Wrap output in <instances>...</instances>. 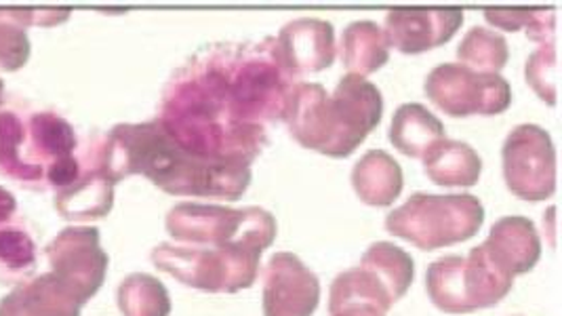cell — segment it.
<instances>
[{
	"label": "cell",
	"mask_w": 562,
	"mask_h": 316,
	"mask_svg": "<svg viewBox=\"0 0 562 316\" xmlns=\"http://www.w3.org/2000/svg\"><path fill=\"white\" fill-rule=\"evenodd\" d=\"M293 80L272 36L257 45H217L171 79L156 121L194 157L251 165L266 144V125L284 114Z\"/></svg>",
	"instance_id": "obj_1"
},
{
	"label": "cell",
	"mask_w": 562,
	"mask_h": 316,
	"mask_svg": "<svg viewBox=\"0 0 562 316\" xmlns=\"http://www.w3.org/2000/svg\"><path fill=\"white\" fill-rule=\"evenodd\" d=\"M98 167L114 184L144 176L173 196L238 201L251 184V165L194 157L158 121L116 125L100 148Z\"/></svg>",
	"instance_id": "obj_2"
},
{
	"label": "cell",
	"mask_w": 562,
	"mask_h": 316,
	"mask_svg": "<svg viewBox=\"0 0 562 316\" xmlns=\"http://www.w3.org/2000/svg\"><path fill=\"white\" fill-rule=\"evenodd\" d=\"M382 91L362 77L346 75L333 95L318 82H295L282 121L307 150L331 158H348L382 123Z\"/></svg>",
	"instance_id": "obj_3"
},
{
	"label": "cell",
	"mask_w": 562,
	"mask_h": 316,
	"mask_svg": "<svg viewBox=\"0 0 562 316\" xmlns=\"http://www.w3.org/2000/svg\"><path fill=\"white\" fill-rule=\"evenodd\" d=\"M77 133L53 112L27 119L15 112L0 114V176L24 185H52L57 192L80 176Z\"/></svg>",
	"instance_id": "obj_4"
},
{
	"label": "cell",
	"mask_w": 562,
	"mask_h": 316,
	"mask_svg": "<svg viewBox=\"0 0 562 316\" xmlns=\"http://www.w3.org/2000/svg\"><path fill=\"white\" fill-rule=\"evenodd\" d=\"M263 251L266 247L256 240H240L224 247L162 242L154 249L153 262L186 287L236 293L254 287Z\"/></svg>",
	"instance_id": "obj_5"
},
{
	"label": "cell",
	"mask_w": 562,
	"mask_h": 316,
	"mask_svg": "<svg viewBox=\"0 0 562 316\" xmlns=\"http://www.w3.org/2000/svg\"><path fill=\"white\" fill-rule=\"evenodd\" d=\"M485 224V207L474 194H413L387 213L385 230L422 251L465 242Z\"/></svg>",
	"instance_id": "obj_6"
},
{
	"label": "cell",
	"mask_w": 562,
	"mask_h": 316,
	"mask_svg": "<svg viewBox=\"0 0 562 316\" xmlns=\"http://www.w3.org/2000/svg\"><path fill=\"white\" fill-rule=\"evenodd\" d=\"M514 285L486 258L483 247H474L465 258L445 256L428 266L426 290L438 311L447 315H470L499 304Z\"/></svg>",
	"instance_id": "obj_7"
},
{
	"label": "cell",
	"mask_w": 562,
	"mask_h": 316,
	"mask_svg": "<svg viewBox=\"0 0 562 316\" xmlns=\"http://www.w3.org/2000/svg\"><path fill=\"white\" fill-rule=\"evenodd\" d=\"M167 233L179 245L224 247L240 240H256L266 249L279 235L277 219L261 207L232 210L224 205L179 203L167 213Z\"/></svg>",
	"instance_id": "obj_8"
},
{
	"label": "cell",
	"mask_w": 562,
	"mask_h": 316,
	"mask_svg": "<svg viewBox=\"0 0 562 316\" xmlns=\"http://www.w3.org/2000/svg\"><path fill=\"white\" fill-rule=\"evenodd\" d=\"M430 102L449 116H495L512 105V87L502 75H481L461 64H440L424 84Z\"/></svg>",
	"instance_id": "obj_9"
},
{
	"label": "cell",
	"mask_w": 562,
	"mask_h": 316,
	"mask_svg": "<svg viewBox=\"0 0 562 316\" xmlns=\"http://www.w3.org/2000/svg\"><path fill=\"white\" fill-rule=\"evenodd\" d=\"M504 180L522 201H546L557 192V148L539 125H518L504 142Z\"/></svg>",
	"instance_id": "obj_10"
},
{
	"label": "cell",
	"mask_w": 562,
	"mask_h": 316,
	"mask_svg": "<svg viewBox=\"0 0 562 316\" xmlns=\"http://www.w3.org/2000/svg\"><path fill=\"white\" fill-rule=\"evenodd\" d=\"M47 260L53 276L72 291L82 306L102 290L110 262L102 249L100 230L93 226L61 230L47 247Z\"/></svg>",
	"instance_id": "obj_11"
},
{
	"label": "cell",
	"mask_w": 562,
	"mask_h": 316,
	"mask_svg": "<svg viewBox=\"0 0 562 316\" xmlns=\"http://www.w3.org/2000/svg\"><path fill=\"white\" fill-rule=\"evenodd\" d=\"M321 281L295 253H274L263 270V316H312Z\"/></svg>",
	"instance_id": "obj_12"
},
{
	"label": "cell",
	"mask_w": 562,
	"mask_h": 316,
	"mask_svg": "<svg viewBox=\"0 0 562 316\" xmlns=\"http://www.w3.org/2000/svg\"><path fill=\"white\" fill-rule=\"evenodd\" d=\"M272 38L282 68L293 79L331 68L337 55L333 24L318 18L293 20Z\"/></svg>",
	"instance_id": "obj_13"
},
{
	"label": "cell",
	"mask_w": 562,
	"mask_h": 316,
	"mask_svg": "<svg viewBox=\"0 0 562 316\" xmlns=\"http://www.w3.org/2000/svg\"><path fill=\"white\" fill-rule=\"evenodd\" d=\"M461 24V9H392L385 15L384 32L390 47L419 55L449 43Z\"/></svg>",
	"instance_id": "obj_14"
},
{
	"label": "cell",
	"mask_w": 562,
	"mask_h": 316,
	"mask_svg": "<svg viewBox=\"0 0 562 316\" xmlns=\"http://www.w3.org/2000/svg\"><path fill=\"white\" fill-rule=\"evenodd\" d=\"M481 247L491 263L510 279L531 272L541 258V238L536 224L522 215L497 219Z\"/></svg>",
	"instance_id": "obj_15"
},
{
	"label": "cell",
	"mask_w": 562,
	"mask_h": 316,
	"mask_svg": "<svg viewBox=\"0 0 562 316\" xmlns=\"http://www.w3.org/2000/svg\"><path fill=\"white\" fill-rule=\"evenodd\" d=\"M82 304L52 272L22 283L0 300V316H80Z\"/></svg>",
	"instance_id": "obj_16"
},
{
	"label": "cell",
	"mask_w": 562,
	"mask_h": 316,
	"mask_svg": "<svg viewBox=\"0 0 562 316\" xmlns=\"http://www.w3.org/2000/svg\"><path fill=\"white\" fill-rule=\"evenodd\" d=\"M394 300L362 266L335 276L329 295L331 316H385Z\"/></svg>",
	"instance_id": "obj_17"
},
{
	"label": "cell",
	"mask_w": 562,
	"mask_h": 316,
	"mask_svg": "<svg viewBox=\"0 0 562 316\" xmlns=\"http://www.w3.org/2000/svg\"><path fill=\"white\" fill-rule=\"evenodd\" d=\"M114 182L95 165L57 192L55 210L68 222L102 219L114 205Z\"/></svg>",
	"instance_id": "obj_18"
},
{
	"label": "cell",
	"mask_w": 562,
	"mask_h": 316,
	"mask_svg": "<svg viewBox=\"0 0 562 316\" xmlns=\"http://www.w3.org/2000/svg\"><path fill=\"white\" fill-rule=\"evenodd\" d=\"M403 185V169L385 150H369L352 169V188L371 207H390L401 196Z\"/></svg>",
	"instance_id": "obj_19"
},
{
	"label": "cell",
	"mask_w": 562,
	"mask_h": 316,
	"mask_svg": "<svg viewBox=\"0 0 562 316\" xmlns=\"http://www.w3.org/2000/svg\"><path fill=\"white\" fill-rule=\"evenodd\" d=\"M422 160L430 182L442 188H472L483 176V158L458 139H440Z\"/></svg>",
	"instance_id": "obj_20"
},
{
	"label": "cell",
	"mask_w": 562,
	"mask_h": 316,
	"mask_svg": "<svg viewBox=\"0 0 562 316\" xmlns=\"http://www.w3.org/2000/svg\"><path fill=\"white\" fill-rule=\"evenodd\" d=\"M445 139V125L426 105L403 104L392 116L390 142L411 158H424Z\"/></svg>",
	"instance_id": "obj_21"
},
{
	"label": "cell",
	"mask_w": 562,
	"mask_h": 316,
	"mask_svg": "<svg viewBox=\"0 0 562 316\" xmlns=\"http://www.w3.org/2000/svg\"><path fill=\"white\" fill-rule=\"evenodd\" d=\"M339 55L348 75L364 79L378 72L390 59V43L385 38L384 27L369 20L352 22L341 34Z\"/></svg>",
	"instance_id": "obj_22"
},
{
	"label": "cell",
	"mask_w": 562,
	"mask_h": 316,
	"mask_svg": "<svg viewBox=\"0 0 562 316\" xmlns=\"http://www.w3.org/2000/svg\"><path fill=\"white\" fill-rule=\"evenodd\" d=\"M360 266L369 270L390 293L394 304L405 297L415 279V262L409 253L387 240L373 242L362 256Z\"/></svg>",
	"instance_id": "obj_23"
},
{
	"label": "cell",
	"mask_w": 562,
	"mask_h": 316,
	"mask_svg": "<svg viewBox=\"0 0 562 316\" xmlns=\"http://www.w3.org/2000/svg\"><path fill=\"white\" fill-rule=\"evenodd\" d=\"M116 302L123 316H169L171 297L167 287L146 272H133L121 283Z\"/></svg>",
	"instance_id": "obj_24"
},
{
	"label": "cell",
	"mask_w": 562,
	"mask_h": 316,
	"mask_svg": "<svg viewBox=\"0 0 562 316\" xmlns=\"http://www.w3.org/2000/svg\"><path fill=\"white\" fill-rule=\"evenodd\" d=\"M458 57L461 66L474 72L499 75L510 59V49L499 32L476 26L468 30L463 36L458 47Z\"/></svg>",
	"instance_id": "obj_25"
},
{
	"label": "cell",
	"mask_w": 562,
	"mask_h": 316,
	"mask_svg": "<svg viewBox=\"0 0 562 316\" xmlns=\"http://www.w3.org/2000/svg\"><path fill=\"white\" fill-rule=\"evenodd\" d=\"M30 26H36V9H0V70L15 72L26 66Z\"/></svg>",
	"instance_id": "obj_26"
},
{
	"label": "cell",
	"mask_w": 562,
	"mask_h": 316,
	"mask_svg": "<svg viewBox=\"0 0 562 316\" xmlns=\"http://www.w3.org/2000/svg\"><path fill=\"white\" fill-rule=\"evenodd\" d=\"M485 20L491 26L516 32L525 30L527 36L541 45H552L557 36L554 9H527V7H488Z\"/></svg>",
	"instance_id": "obj_27"
},
{
	"label": "cell",
	"mask_w": 562,
	"mask_h": 316,
	"mask_svg": "<svg viewBox=\"0 0 562 316\" xmlns=\"http://www.w3.org/2000/svg\"><path fill=\"white\" fill-rule=\"evenodd\" d=\"M525 79L536 91L537 98L548 105H557L559 98V55L557 43L541 45L529 55L525 66Z\"/></svg>",
	"instance_id": "obj_28"
},
{
	"label": "cell",
	"mask_w": 562,
	"mask_h": 316,
	"mask_svg": "<svg viewBox=\"0 0 562 316\" xmlns=\"http://www.w3.org/2000/svg\"><path fill=\"white\" fill-rule=\"evenodd\" d=\"M15 211H18V203H15L13 194L7 192L4 188H0V230L9 226V222L13 219Z\"/></svg>",
	"instance_id": "obj_29"
},
{
	"label": "cell",
	"mask_w": 562,
	"mask_h": 316,
	"mask_svg": "<svg viewBox=\"0 0 562 316\" xmlns=\"http://www.w3.org/2000/svg\"><path fill=\"white\" fill-rule=\"evenodd\" d=\"M2 93H4V84H2V80H0V104H2Z\"/></svg>",
	"instance_id": "obj_30"
}]
</instances>
